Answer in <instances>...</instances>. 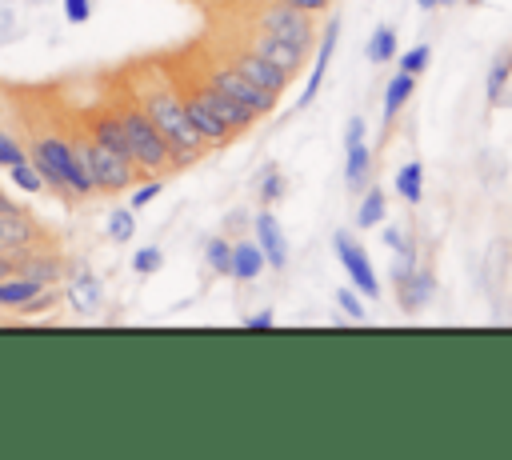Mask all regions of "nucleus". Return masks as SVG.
I'll use <instances>...</instances> for the list:
<instances>
[{
	"label": "nucleus",
	"instance_id": "f257e3e1",
	"mask_svg": "<svg viewBox=\"0 0 512 460\" xmlns=\"http://www.w3.org/2000/svg\"><path fill=\"white\" fill-rule=\"evenodd\" d=\"M120 88L144 108V116L168 140L172 168H188L208 152V144L196 136V128L184 112V100H180V88H176V76H172L168 60H140V64L124 68Z\"/></svg>",
	"mask_w": 512,
	"mask_h": 460
},
{
	"label": "nucleus",
	"instance_id": "f03ea898",
	"mask_svg": "<svg viewBox=\"0 0 512 460\" xmlns=\"http://www.w3.org/2000/svg\"><path fill=\"white\" fill-rule=\"evenodd\" d=\"M44 188L60 192V196H92L96 184H92V172H88V160L80 152V144L72 140V132H56V128H36L32 132V148H28Z\"/></svg>",
	"mask_w": 512,
	"mask_h": 460
},
{
	"label": "nucleus",
	"instance_id": "7ed1b4c3",
	"mask_svg": "<svg viewBox=\"0 0 512 460\" xmlns=\"http://www.w3.org/2000/svg\"><path fill=\"white\" fill-rule=\"evenodd\" d=\"M184 60L192 64V72H196L208 88H216L220 96L236 100V104H240V108H248L256 120H260V116H268V112L276 108V100H280V96H272V92L256 88L252 80H244V76H240V72H236V68H232L216 48H208V40H204V44H196V48H188V52H184Z\"/></svg>",
	"mask_w": 512,
	"mask_h": 460
},
{
	"label": "nucleus",
	"instance_id": "20e7f679",
	"mask_svg": "<svg viewBox=\"0 0 512 460\" xmlns=\"http://www.w3.org/2000/svg\"><path fill=\"white\" fill-rule=\"evenodd\" d=\"M120 116V128H124V140H128V156L140 172H168L172 168V152H168V140L160 136V128L144 116V108L116 84V100H108Z\"/></svg>",
	"mask_w": 512,
	"mask_h": 460
},
{
	"label": "nucleus",
	"instance_id": "39448f33",
	"mask_svg": "<svg viewBox=\"0 0 512 460\" xmlns=\"http://www.w3.org/2000/svg\"><path fill=\"white\" fill-rule=\"evenodd\" d=\"M236 12H240V16H228V20H236V24H244V28H256V32H268V36H280V40L304 48V52H308L312 40H316L312 16L300 12V8H288V4H280V0H248V4L236 8Z\"/></svg>",
	"mask_w": 512,
	"mask_h": 460
},
{
	"label": "nucleus",
	"instance_id": "423d86ee",
	"mask_svg": "<svg viewBox=\"0 0 512 460\" xmlns=\"http://www.w3.org/2000/svg\"><path fill=\"white\" fill-rule=\"evenodd\" d=\"M208 48H216V52H220L244 80H252L256 88H264V92H272V96H280V92L292 84V76H288L284 68H276L272 60H264L260 52H252L248 44H240L228 28H220V32L208 40Z\"/></svg>",
	"mask_w": 512,
	"mask_h": 460
},
{
	"label": "nucleus",
	"instance_id": "0eeeda50",
	"mask_svg": "<svg viewBox=\"0 0 512 460\" xmlns=\"http://www.w3.org/2000/svg\"><path fill=\"white\" fill-rule=\"evenodd\" d=\"M72 140L80 144V152H84V160H88V172H92L96 192H124L128 184H136V180L144 176L128 156H120V152H112V148L96 144L84 128H80V132H72Z\"/></svg>",
	"mask_w": 512,
	"mask_h": 460
},
{
	"label": "nucleus",
	"instance_id": "6e6552de",
	"mask_svg": "<svg viewBox=\"0 0 512 460\" xmlns=\"http://www.w3.org/2000/svg\"><path fill=\"white\" fill-rule=\"evenodd\" d=\"M52 236L40 228V220L28 208H0V252L4 256H24V252H40L48 248Z\"/></svg>",
	"mask_w": 512,
	"mask_h": 460
},
{
	"label": "nucleus",
	"instance_id": "1a4fd4ad",
	"mask_svg": "<svg viewBox=\"0 0 512 460\" xmlns=\"http://www.w3.org/2000/svg\"><path fill=\"white\" fill-rule=\"evenodd\" d=\"M240 44H248L252 52H260L264 60H272L276 68H284L288 76H296L300 68H304V48H296V44H288V40H280V36H268V32H256V28H244V24H236V20H228L224 24Z\"/></svg>",
	"mask_w": 512,
	"mask_h": 460
},
{
	"label": "nucleus",
	"instance_id": "9d476101",
	"mask_svg": "<svg viewBox=\"0 0 512 460\" xmlns=\"http://www.w3.org/2000/svg\"><path fill=\"white\" fill-rule=\"evenodd\" d=\"M332 248H336V256H340V264H344L352 288H356L360 296L376 300V296H380V280H376V268L368 264V252H364L348 232H336V236H332Z\"/></svg>",
	"mask_w": 512,
	"mask_h": 460
},
{
	"label": "nucleus",
	"instance_id": "9b49d317",
	"mask_svg": "<svg viewBox=\"0 0 512 460\" xmlns=\"http://www.w3.org/2000/svg\"><path fill=\"white\" fill-rule=\"evenodd\" d=\"M344 152H348L344 156V180H348L352 192H360L372 176V148L364 140V120L360 116H352L348 128H344Z\"/></svg>",
	"mask_w": 512,
	"mask_h": 460
},
{
	"label": "nucleus",
	"instance_id": "f8f14e48",
	"mask_svg": "<svg viewBox=\"0 0 512 460\" xmlns=\"http://www.w3.org/2000/svg\"><path fill=\"white\" fill-rule=\"evenodd\" d=\"M252 232H256V244H260L264 260H268L272 268H284V264H288V244H284V228H280V220L264 208V212H256Z\"/></svg>",
	"mask_w": 512,
	"mask_h": 460
},
{
	"label": "nucleus",
	"instance_id": "ddd939ff",
	"mask_svg": "<svg viewBox=\"0 0 512 460\" xmlns=\"http://www.w3.org/2000/svg\"><path fill=\"white\" fill-rule=\"evenodd\" d=\"M336 40H340V20H328V24H324V36H320V44H316L312 76H308V84H304V92H300V108L316 100V92H320V84H324V76H328V60H332V52H336Z\"/></svg>",
	"mask_w": 512,
	"mask_h": 460
},
{
	"label": "nucleus",
	"instance_id": "4468645a",
	"mask_svg": "<svg viewBox=\"0 0 512 460\" xmlns=\"http://www.w3.org/2000/svg\"><path fill=\"white\" fill-rule=\"evenodd\" d=\"M432 292H436V276H432V268H424V264H416L404 280H396V300H400L404 312H420V308L432 300Z\"/></svg>",
	"mask_w": 512,
	"mask_h": 460
},
{
	"label": "nucleus",
	"instance_id": "2eb2a0df",
	"mask_svg": "<svg viewBox=\"0 0 512 460\" xmlns=\"http://www.w3.org/2000/svg\"><path fill=\"white\" fill-rule=\"evenodd\" d=\"M268 268V260H264V252H260V244L256 240H232V272L228 276H236V280H256L260 272Z\"/></svg>",
	"mask_w": 512,
	"mask_h": 460
},
{
	"label": "nucleus",
	"instance_id": "dca6fc26",
	"mask_svg": "<svg viewBox=\"0 0 512 460\" xmlns=\"http://www.w3.org/2000/svg\"><path fill=\"white\" fill-rule=\"evenodd\" d=\"M48 284L44 280H36V276H20V272H12V276H4L0 280V308H24L32 296H40Z\"/></svg>",
	"mask_w": 512,
	"mask_h": 460
},
{
	"label": "nucleus",
	"instance_id": "f3484780",
	"mask_svg": "<svg viewBox=\"0 0 512 460\" xmlns=\"http://www.w3.org/2000/svg\"><path fill=\"white\" fill-rule=\"evenodd\" d=\"M68 300H72V308H76L80 316H92V312H100V304H104V288H100V280H96L92 272H80V276L72 280V288H68Z\"/></svg>",
	"mask_w": 512,
	"mask_h": 460
},
{
	"label": "nucleus",
	"instance_id": "a211bd4d",
	"mask_svg": "<svg viewBox=\"0 0 512 460\" xmlns=\"http://www.w3.org/2000/svg\"><path fill=\"white\" fill-rule=\"evenodd\" d=\"M412 88H416V76H408V72H396V76L388 80V88H384V124H392V120L400 116V108L408 104Z\"/></svg>",
	"mask_w": 512,
	"mask_h": 460
},
{
	"label": "nucleus",
	"instance_id": "6ab92c4d",
	"mask_svg": "<svg viewBox=\"0 0 512 460\" xmlns=\"http://www.w3.org/2000/svg\"><path fill=\"white\" fill-rule=\"evenodd\" d=\"M396 192H400V200H408V204H420V196H424V164L420 160H408V164H400V172H396Z\"/></svg>",
	"mask_w": 512,
	"mask_h": 460
},
{
	"label": "nucleus",
	"instance_id": "aec40b11",
	"mask_svg": "<svg viewBox=\"0 0 512 460\" xmlns=\"http://www.w3.org/2000/svg\"><path fill=\"white\" fill-rule=\"evenodd\" d=\"M364 52H368L372 64H388V60L400 52V44H396V28H392V24H380V28L368 36V48H364Z\"/></svg>",
	"mask_w": 512,
	"mask_h": 460
},
{
	"label": "nucleus",
	"instance_id": "412c9836",
	"mask_svg": "<svg viewBox=\"0 0 512 460\" xmlns=\"http://www.w3.org/2000/svg\"><path fill=\"white\" fill-rule=\"evenodd\" d=\"M508 76H512V48H508V52H500V56L492 60V68H488V84H484V96H488V104H496V100L504 96V88H508Z\"/></svg>",
	"mask_w": 512,
	"mask_h": 460
},
{
	"label": "nucleus",
	"instance_id": "4be33fe9",
	"mask_svg": "<svg viewBox=\"0 0 512 460\" xmlns=\"http://www.w3.org/2000/svg\"><path fill=\"white\" fill-rule=\"evenodd\" d=\"M384 212H388L384 192H380V188H368L364 200H360V208H356V224H360V228H376V224L384 220Z\"/></svg>",
	"mask_w": 512,
	"mask_h": 460
},
{
	"label": "nucleus",
	"instance_id": "5701e85b",
	"mask_svg": "<svg viewBox=\"0 0 512 460\" xmlns=\"http://www.w3.org/2000/svg\"><path fill=\"white\" fill-rule=\"evenodd\" d=\"M108 236H112L116 244L132 240V236H136V208H128V204L112 208V212H108Z\"/></svg>",
	"mask_w": 512,
	"mask_h": 460
},
{
	"label": "nucleus",
	"instance_id": "b1692460",
	"mask_svg": "<svg viewBox=\"0 0 512 460\" xmlns=\"http://www.w3.org/2000/svg\"><path fill=\"white\" fill-rule=\"evenodd\" d=\"M204 256H208V268H212L216 276H228V272H232V240L212 236V240L204 244Z\"/></svg>",
	"mask_w": 512,
	"mask_h": 460
},
{
	"label": "nucleus",
	"instance_id": "393cba45",
	"mask_svg": "<svg viewBox=\"0 0 512 460\" xmlns=\"http://www.w3.org/2000/svg\"><path fill=\"white\" fill-rule=\"evenodd\" d=\"M8 176H12V184H16L20 192H40V188H44V180H40V172H36V164H32V160L12 164V168H8Z\"/></svg>",
	"mask_w": 512,
	"mask_h": 460
},
{
	"label": "nucleus",
	"instance_id": "a878e982",
	"mask_svg": "<svg viewBox=\"0 0 512 460\" xmlns=\"http://www.w3.org/2000/svg\"><path fill=\"white\" fill-rule=\"evenodd\" d=\"M428 60H432V48H428V44H416V48H408V52L400 56V72L420 76V72L428 68Z\"/></svg>",
	"mask_w": 512,
	"mask_h": 460
},
{
	"label": "nucleus",
	"instance_id": "bb28decb",
	"mask_svg": "<svg viewBox=\"0 0 512 460\" xmlns=\"http://www.w3.org/2000/svg\"><path fill=\"white\" fill-rule=\"evenodd\" d=\"M20 160H28L24 144H20L12 132H4V128H0V168H12V164H20Z\"/></svg>",
	"mask_w": 512,
	"mask_h": 460
},
{
	"label": "nucleus",
	"instance_id": "cd10ccee",
	"mask_svg": "<svg viewBox=\"0 0 512 460\" xmlns=\"http://www.w3.org/2000/svg\"><path fill=\"white\" fill-rule=\"evenodd\" d=\"M164 264V252L156 248V244H148V248H140L136 256H132V268L140 272V276H148V272H156Z\"/></svg>",
	"mask_w": 512,
	"mask_h": 460
},
{
	"label": "nucleus",
	"instance_id": "c85d7f7f",
	"mask_svg": "<svg viewBox=\"0 0 512 460\" xmlns=\"http://www.w3.org/2000/svg\"><path fill=\"white\" fill-rule=\"evenodd\" d=\"M284 196V176L276 172V168H268V176H264V184H260V200L264 204H276Z\"/></svg>",
	"mask_w": 512,
	"mask_h": 460
},
{
	"label": "nucleus",
	"instance_id": "c756f323",
	"mask_svg": "<svg viewBox=\"0 0 512 460\" xmlns=\"http://www.w3.org/2000/svg\"><path fill=\"white\" fill-rule=\"evenodd\" d=\"M336 300H340V308H344V316H348V320H364V304H360L356 288H340V292H336Z\"/></svg>",
	"mask_w": 512,
	"mask_h": 460
},
{
	"label": "nucleus",
	"instance_id": "7c9ffc66",
	"mask_svg": "<svg viewBox=\"0 0 512 460\" xmlns=\"http://www.w3.org/2000/svg\"><path fill=\"white\" fill-rule=\"evenodd\" d=\"M160 192H164V184H160V180H148V184H140V188L132 192L128 208H144V204H152V200H156Z\"/></svg>",
	"mask_w": 512,
	"mask_h": 460
},
{
	"label": "nucleus",
	"instance_id": "2f4dec72",
	"mask_svg": "<svg viewBox=\"0 0 512 460\" xmlns=\"http://www.w3.org/2000/svg\"><path fill=\"white\" fill-rule=\"evenodd\" d=\"M92 16V0H64V20L68 24H84Z\"/></svg>",
	"mask_w": 512,
	"mask_h": 460
},
{
	"label": "nucleus",
	"instance_id": "473e14b6",
	"mask_svg": "<svg viewBox=\"0 0 512 460\" xmlns=\"http://www.w3.org/2000/svg\"><path fill=\"white\" fill-rule=\"evenodd\" d=\"M16 32H20V24H16V12H12V8H0V48H4V44H8Z\"/></svg>",
	"mask_w": 512,
	"mask_h": 460
},
{
	"label": "nucleus",
	"instance_id": "72a5a7b5",
	"mask_svg": "<svg viewBox=\"0 0 512 460\" xmlns=\"http://www.w3.org/2000/svg\"><path fill=\"white\" fill-rule=\"evenodd\" d=\"M280 4L300 8V12H308V16H316V12H328V8H332V0H280Z\"/></svg>",
	"mask_w": 512,
	"mask_h": 460
},
{
	"label": "nucleus",
	"instance_id": "f704fd0d",
	"mask_svg": "<svg viewBox=\"0 0 512 460\" xmlns=\"http://www.w3.org/2000/svg\"><path fill=\"white\" fill-rule=\"evenodd\" d=\"M272 320H276L272 308H264V312H252V316H248V328H272Z\"/></svg>",
	"mask_w": 512,
	"mask_h": 460
},
{
	"label": "nucleus",
	"instance_id": "c9c22d12",
	"mask_svg": "<svg viewBox=\"0 0 512 460\" xmlns=\"http://www.w3.org/2000/svg\"><path fill=\"white\" fill-rule=\"evenodd\" d=\"M16 264H20V256H4V252H0V280H4V276H12V272H16Z\"/></svg>",
	"mask_w": 512,
	"mask_h": 460
},
{
	"label": "nucleus",
	"instance_id": "e433bc0d",
	"mask_svg": "<svg viewBox=\"0 0 512 460\" xmlns=\"http://www.w3.org/2000/svg\"><path fill=\"white\" fill-rule=\"evenodd\" d=\"M416 4H420L424 12H432V8H440V0H416Z\"/></svg>",
	"mask_w": 512,
	"mask_h": 460
},
{
	"label": "nucleus",
	"instance_id": "4c0bfd02",
	"mask_svg": "<svg viewBox=\"0 0 512 460\" xmlns=\"http://www.w3.org/2000/svg\"><path fill=\"white\" fill-rule=\"evenodd\" d=\"M0 208H12V200H8V192L0 188Z\"/></svg>",
	"mask_w": 512,
	"mask_h": 460
},
{
	"label": "nucleus",
	"instance_id": "58836bf2",
	"mask_svg": "<svg viewBox=\"0 0 512 460\" xmlns=\"http://www.w3.org/2000/svg\"><path fill=\"white\" fill-rule=\"evenodd\" d=\"M440 4H452V0H440Z\"/></svg>",
	"mask_w": 512,
	"mask_h": 460
}]
</instances>
